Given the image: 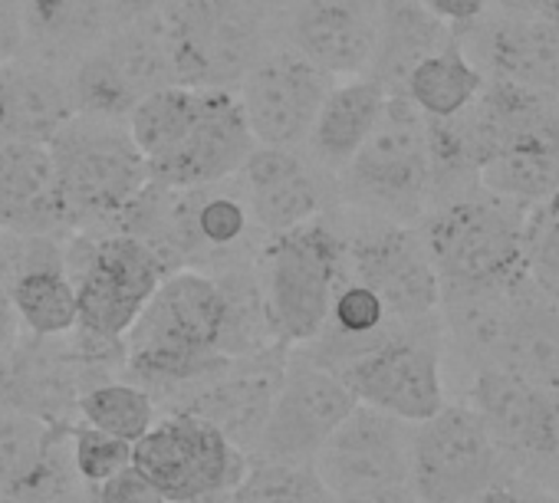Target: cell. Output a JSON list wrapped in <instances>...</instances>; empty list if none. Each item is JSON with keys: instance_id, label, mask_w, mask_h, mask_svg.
I'll return each mask as SVG.
<instances>
[{"instance_id": "obj_1", "label": "cell", "mask_w": 559, "mask_h": 503, "mask_svg": "<svg viewBox=\"0 0 559 503\" xmlns=\"http://www.w3.org/2000/svg\"><path fill=\"white\" fill-rule=\"evenodd\" d=\"M227 330V297L214 274L175 271L142 307L126 333V366L148 385L181 395L227 359L221 352Z\"/></svg>"}, {"instance_id": "obj_2", "label": "cell", "mask_w": 559, "mask_h": 503, "mask_svg": "<svg viewBox=\"0 0 559 503\" xmlns=\"http://www.w3.org/2000/svg\"><path fill=\"white\" fill-rule=\"evenodd\" d=\"M530 207L484 188L438 201L421 217V243L441 290L507 287L523 271V220Z\"/></svg>"}, {"instance_id": "obj_3", "label": "cell", "mask_w": 559, "mask_h": 503, "mask_svg": "<svg viewBox=\"0 0 559 503\" xmlns=\"http://www.w3.org/2000/svg\"><path fill=\"white\" fill-rule=\"evenodd\" d=\"M47 145L73 230H116L152 184L148 165L122 119L73 116Z\"/></svg>"}, {"instance_id": "obj_4", "label": "cell", "mask_w": 559, "mask_h": 503, "mask_svg": "<svg viewBox=\"0 0 559 503\" xmlns=\"http://www.w3.org/2000/svg\"><path fill=\"white\" fill-rule=\"evenodd\" d=\"M253 274L280 343H313L346 277L340 224L323 214L304 227L270 233L257 250Z\"/></svg>"}, {"instance_id": "obj_5", "label": "cell", "mask_w": 559, "mask_h": 503, "mask_svg": "<svg viewBox=\"0 0 559 503\" xmlns=\"http://www.w3.org/2000/svg\"><path fill=\"white\" fill-rule=\"evenodd\" d=\"M336 197L346 211L418 224L431 201L428 119L402 96H389L362 148L336 178Z\"/></svg>"}, {"instance_id": "obj_6", "label": "cell", "mask_w": 559, "mask_h": 503, "mask_svg": "<svg viewBox=\"0 0 559 503\" xmlns=\"http://www.w3.org/2000/svg\"><path fill=\"white\" fill-rule=\"evenodd\" d=\"M67 274L76 287V330L126 343L158 284L175 274L158 250L126 230H73L67 237Z\"/></svg>"}, {"instance_id": "obj_7", "label": "cell", "mask_w": 559, "mask_h": 503, "mask_svg": "<svg viewBox=\"0 0 559 503\" xmlns=\"http://www.w3.org/2000/svg\"><path fill=\"white\" fill-rule=\"evenodd\" d=\"M158 21L178 86L234 89L276 40L263 0H165Z\"/></svg>"}, {"instance_id": "obj_8", "label": "cell", "mask_w": 559, "mask_h": 503, "mask_svg": "<svg viewBox=\"0 0 559 503\" xmlns=\"http://www.w3.org/2000/svg\"><path fill=\"white\" fill-rule=\"evenodd\" d=\"M67 86L76 116L122 122L145 96L178 86L158 11L112 27L96 47L67 67Z\"/></svg>"}, {"instance_id": "obj_9", "label": "cell", "mask_w": 559, "mask_h": 503, "mask_svg": "<svg viewBox=\"0 0 559 503\" xmlns=\"http://www.w3.org/2000/svg\"><path fill=\"white\" fill-rule=\"evenodd\" d=\"M132 464L168 503H224L250 457L211 421L171 411L132 444Z\"/></svg>"}, {"instance_id": "obj_10", "label": "cell", "mask_w": 559, "mask_h": 503, "mask_svg": "<svg viewBox=\"0 0 559 503\" xmlns=\"http://www.w3.org/2000/svg\"><path fill=\"white\" fill-rule=\"evenodd\" d=\"M356 217L362 220L359 227H340L346 250V277L376 290L395 323H418L438 316L441 284L418 227L366 214Z\"/></svg>"}, {"instance_id": "obj_11", "label": "cell", "mask_w": 559, "mask_h": 503, "mask_svg": "<svg viewBox=\"0 0 559 503\" xmlns=\"http://www.w3.org/2000/svg\"><path fill=\"white\" fill-rule=\"evenodd\" d=\"M336 375L349 385L356 402L389 411L408 424L428 421L444 408L438 316L402 326Z\"/></svg>"}, {"instance_id": "obj_12", "label": "cell", "mask_w": 559, "mask_h": 503, "mask_svg": "<svg viewBox=\"0 0 559 503\" xmlns=\"http://www.w3.org/2000/svg\"><path fill=\"white\" fill-rule=\"evenodd\" d=\"M333 76L284 40H273L234 86L250 135L266 148H304Z\"/></svg>"}, {"instance_id": "obj_13", "label": "cell", "mask_w": 559, "mask_h": 503, "mask_svg": "<svg viewBox=\"0 0 559 503\" xmlns=\"http://www.w3.org/2000/svg\"><path fill=\"white\" fill-rule=\"evenodd\" d=\"M356 405V395L333 369L307 352H294L287 356L284 382L250 454L276 464H313L326 438Z\"/></svg>"}, {"instance_id": "obj_14", "label": "cell", "mask_w": 559, "mask_h": 503, "mask_svg": "<svg viewBox=\"0 0 559 503\" xmlns=\"http://www.w3.org/2000/svg\"><path fill=\"white\" fill-rule=\"evenodd\" d=\"M503 480V457L471 405H444L412 431L408 483L418 503H457Z\"/></svg>"}, {"instance_id": "obj_15", "label": "cell", "mask_w": 559, "mask_h": 503, "mask_svg": "<svg viewBox=\"0 0 559 503\" xmlns=\"http://www.w3.org/2000/svg\"><path fill=\"white\" fill-rule=\"evenodd\" d=\"M313 470L336 500L408 483L412 474L408 421L359 402L343 418V424L326 438V444L313 457Z\"/></svg>"}, {"instance_id": "obj_16", "label": "cell", "mask_w": 559, "mask_h": 503, "mask_svg": "<svg viewBox=\"0 0 559 503\" xmlns=\"http://www.w3.org/2000/svg\"><path fill=\"white\" fill-rule=\"evenodd\" d=\"M287 369L284 346H270L263 352L234 356L181 395H175V411L198 415L221 428L240 451H253L260 428L270 415V405L280 392Z\"/></svg>"}, {"instance_id": "obj_17", "label": "cell", "mask_w": 559, "mask_h": 503, "mask_svg": "<svg viewBox=\"0 0 559 503\" xmlns=\"http://www.w3.org/2000/svg\"><path fill=\"white\" fill-rule=\"evenodd\" d=\"M273 37L333 80L362 76L379 40V0H304L273 14Z\"/></svg>"}, {"instance_id": "obj_18", "label": "cell", "mask_w": 559, "mask_h": 503, "mask_svg": "<svg viewBox=\"0 0 559 503\" xmlns=\"http://www.w3.org/2000/svg\"><path fill=\"white\" fill-rule=\"evenodd\" d=\"M73 474L70 424L0 405V500L63 503L73 490Z\"/></svg>"}, {"instance_id": "obj_19", "label": "cell", "mask_w": 559, "mask_h": 503, "mask_svg": "<svg viewBox=\"0 0 559 503\" xmlns=\"http://www.w3.org/2000/svg\"><path fill=\"white\" fill-rule=\"evenodd\" d=\"M237 184L247 214L263 237L323 217L330 211V201L336 197V181L326 178L304 155V148L257 145L237 171Z\"/></svg>"}, {"instance_id": "obj_20", "label": "cell", "mask_w": 559, "mask_h": 503, "mask_svg": "<svg viewBox=\"0 0 559 503\" xmlns=\"http://www.w3.org/2000/svg\"><path fill=\"white\" fill-rule=\"evenodd\" d=\"M257 148L234 89H198L194 116L175 152L155 165L152 184L201 188L234 178Z\"/></svg>"}, {"instance_id": "obj_21", "label": "cell", "mask_w": 559, "mask_h": 503, "mask_svg": "<svg viewBox=\"0 0 559 503\" xmlns=\"http://www.w3.org/2000/svg\"><path fill=\"white\" fill-rule=\"evenodd\" d=\"M467 398L500 451L523 457H552L559 451V392L500 366H477Z\"/></svg>"}, {"instance_id": "obj_22", "label": "cell", "mask_w": 559, "mask_h": 503, "mask_svg": "<svg viewBox=\"0 0 559 503\" xmlns=\"http://www.w3.org/2000/svg\"><path fill=\"white\" fill-rule=\"evenodd\" d=\"M454 34L484 76L559 93V27L546 17L484 14Z\"/></svg>"}, {"instance_id": "obj_23", "label": "cell", "mask_w": 559, "mask_h": 503, "mask_svg": "<svg viewBox=\"0 0 559 503\" xmlns=\"http://www.w3.org/2000/svg\"><path fill=\"white\" fill-rule=\"evenodd\" d=\"M73 116L67 70L24 53L0 67V145L50 142Z\"/></svg>"}, {"instance_id": "obj_24", "label": "cell", "mask_w": 559, "mask_h": 503, "mask_svg": "<svg viewBox=\"0 0 559 503\" xmlns=\"http://www.w3.org/2000/svg\"><path fill=\"white\" fill-rule=\"evenodd\" d=\"M0 227L73 233L47 142L0 145Z\"/></svg>"}, {"instance_id": "obj_25", "label": "cell", "mask_w": 559, "mask_h": 503, "mask_svg": "<svg viewBox=\"0 0 559 503\" xmlns=\"http://www.w3.org/2000/svg\"><path fill=\"white\" fill-rule=\"evenodd\" d=\"M385 99H389V89L369 73L336 80L304 142V155L326 178L336 181L343 168L353 161V155L362 148L369 132L376 129Z\"/></svg>"}, {"instance_id": "obj_26", "label": "cell", "mask_w": 559, "mask_h": 503, "mask_svg": "<svg viewBox=\"0 0 559 503\" xmlns=\"http://www.w3.org/2000/svg\"><path fill=\"white\" fill-rule=\"evenodd\" d=\"M14 8L24 31V57L57 70H67L112 31L103 0H14Z\"/></svg>"}, {"instance_id": "obj_27", "label": "cell", "mask_w": 559, "mask_h": 503, "mask_svg": "<svg viewBox=\"0 0 559 503\" xmlns=\"http://www.w3.org/2000/svg\"><path fill=\"white\" fill-rule=\"evenodd\" d=\"M493 366L559 392V307L520 280Z\"/></svg>"}, {"instance_id": "obj_28", "label": "cell", "mask_w": 559, "mask_h": 503, "mask_svg": "<svg viewBox=\"0 0 559 503\" xmlns=\"http://www.w3.org/2000/svg\"><path fill=\"white\" fill-rule=\"evenodd\" d=\"M451 40L454 31L428 11L425 0H379V40L369 76H376L389 96H395L402 93L415 63Z\"/></svg>"}, {"instance_id": "obj_29", "label": "cell", "mask_w": 559, "mask_h": 503, "mask_svg": "<svg viewBox=\"0 0 559 503\" xmlns=\"http://www.w3.org/2000/svg\"><path fill=\"white\" fill-rule=\"evenodd\" d=\"M484 83H487V76L464 53V47L454 34L451 44H444L441 50L428 53L421 63H415V70L405 76L402 96L425 119H454L464 109H471V103L480 96Z\"/></svg>"}, {"instance_id": "obj_30", "label": "cell", "mask_w": 559, "mask_h": 503, "mask_svg": "<svg viewBox=\"0 0 559 503\" xmlns=\"http://www.w3.org/2000/svg\"><path fill=\"white\" fill-rule=\"evenodd\" d=\"M21 326L37 339H63L76 330V287L67 274V258L34 264L4 280Z\"/></svg>"}, {"instance_id": "obj_31", "label": "cell", "mask_w": 559, "mask_h": 503, "mask_svg": "<svg viewBox=\"0 0 559 503\" xmlns=\"http://www.w3.org/2000/svg\"><path fill=\"white\" fill-rule=\"evenodd\" d=\"M477 184L520 207L552 201L559 194V142H530L490 155L477 168Z\"/></svg>"}, {"instance_id": "obj_32", "label": "cell", "mask_w": 559, "mask_h": 503, "mask_svg": "<svg viewBox=\"0 0 559 503\" xmlns=\"http://www.w3.org/2000/svg\"><path fill=\"white\" fill-rule=\"evenodd\" d=\"M76 411L86 424L135 444L155 424V398L132 382H99L76 398Z\"/></svg>"}, {"instance_id": "obj_33", "label": "cell", "mask_w": 559, "mask_h": 503, "mask_svg": "<svg viewBox=\"0 0 559 503\" xmlns=\"http://www.w3.org/2000/svg\"><path fill=\"white\" fill-rule=\"evenodd\" d=\"M224 503H336V496L317 477L313 464L250 460Z\"/></svg>"}, {"instance_id": "obj_34", "label": "cell", "mask_w": 559, "mask_h": 503, "mask_svg": "<svg viewBox=\"0 0 559 503\" xmlns=\"http://www.w3.org/2000/svg\"><path fill=\"white\" fill-rule=\"evenodd\" d=\"M523 271L530 284L559 307V207L552 201L526 211Z\"/></svg>"}, {"instance_id": "obj_35", "label": "cell", "mask_w": 559, "mask_h": 503, "mask_svg": "<svg viewBox=\"0 0 559 503\" xmlns=\"http://www.w3.org/2000/svg\"><path fill=\"white\" fill-rule=\"evenodd\" d=\"M126 464H132V444L129 441L112 438L93 424L73 428V467H76L80 480L99 487L106 477H112Z\"/></svg>"}, {"instance_id": "obj_36", "label": "cell", "mask_w": 559, "mask_h": 503, "mask_svg": "<svg viewBox=\"0 0 559 503\" xmlns=\"http://www.w3.org/2000/svg\"><path fill=\"white\" fill-rule=\"evenodd\" d=\"M96 503H168V500L135 464H126L122 470H116L99 483Z\"/></svg>"}, {"instance_id": "obj_37", "label": "cell", "mask_w": 559, "mask_h": 503, "mask_svg": "<svg viewBox=\"0 0 559 503\" xmlns=\"http://www.w3.org/2000/svg\"><path fill=\"white\" fill-rule=\"evenodd\" d=\"M428 11L435 17H441L451 31H461L467 24H474L477 17L487 14L490 8V0H425Z\"/></svg>"}, {"instance_id": "obj_38", "label": "cell", "mask_w": 559, "mask_h": 503, "mask_svg": "<svg viewBox=\"0 0 559 503\" xmlns=\"http://www.w3.org/2000/svg\"><path fill=\"white\" fill-rule=\"evenodd\" d=\"M24 53V31L14 0H0V67Z\"/></svg>"}, {"instance_id": "obj_39", "label": "cell", "mask_w": 559, "mask_h": 503, "mask_svg": "<svg viewBox=\"0 0 559 503\" xmlns=\"http://www.w3.org/2000/svg\"><path fill=\"white\" fill-rule=\"evenodd\" d=\"M17 339H21V320L14 313V303H11V294H8L4 280H0V362L14 352Z\"/></svg>"}, {"instance_id": "obj_40", "label": "cell", "mask_w": 559, "mask_h": 503, "mask_svg": "<svg viewBox=\"0 0 559 503\" xmlns=\"http://www.w3.org/2000/svg\"><path fill=\"white\" fill-rule=\"evenodd\" d=\"M109 17H112V27L119 24H129V21H139V17H148L155 14L165 0H103Z\"/></svg>"}, {"instance_id": "obj_41", "label": "cell", "mask_w": 559, "mask_h": 503, "mask_svg": "<svg viewBox=\"0 0 559 503\" xmlns=\"http://www.w3.org/2000/svg\"><path fill=\"white\" fill-rule=\"evenodd\" d=\"M336 503H418L412 483H399V487H382V490H369V493H356V496H343Z\"/></svg>"}, {"instance_id": "obj_42", "label": "cell", "mask_w": 559, "mask_h": 503, "mask_svg": "<svg viewBox=\"0 0 559 503\" xmlns=\"http://www.w3.org/2000/svg\"><path fill=\"white\" fill-rule=\"evenodd\" d=\"M457 503H523V500L503 480H497V483H490V487H484V490H477V493H471V496H464Z\"/></svg>"}, {"instance_id": "obj_43", "label": "cell", "mask_w": 559, "mask_h": 503, "mask_svg": "<svg viewBox=\"0 0 559 503\" xmlns=\"http://www.w3.org/2000/svg\"><path fill=\"white\" fill-rule=\"evenodd\" d=\"M497 14H513V17H533L543 11L546 0H490Z\"/></svg>"}, {"instance_id": "obj_44", "label": "cell", "mask_w": 559, "mask_h": 503, "mask_svg": "<svg viewBox=\"0 0 559 503\" xmlns=\"http://www.w3.org/2000/svg\"><path fill=\"white\" fill-rule=\"evenodd\" d=\"M539 17H546L549 24H556V27H559V0H546L543 11H539Z\"/></svg>"}, {"instance_id": "obj_45", "label": "cell", "mask_w": 559, "mask_h": 503, "mask_svg": "<svg viewBox=\"0 0 559 503\" xmlns=\"http://www.w3.org/2000/svg\"><path fill=\"white\" fill-rule=\"evenodd\" d=\"M294 4H304V0H263V8H266L270 14H280V11H287V8H294Z\"/></svg>"}, {"instance_id": "obj_46", "label": "cell", "mask_w": 559, "mask_h": 503, "mask_svg": "<svg viewBox=\"0 0 559 503\" xmlns=\"http://www.w3.org/2000/svg\"><path fill=\"white\" fill-rule=\"evenodd\" d=\"M552 204H556V207H559V194H556V197H552Z\"/></svg>"}, {"instance_id": "obj_47", "label": "cell", "mask_w": 559, "mask_h": 503, "mask_svg": "<svg viewBox=\"0 0 559 503\" xmlns=\"http://www.w3.org/2000/svg\"><path fill=\"white\" fill-rule=\"evenodd\" d=\"M0 503H4V500H0Z\"/></svg>"}]
</instances>
